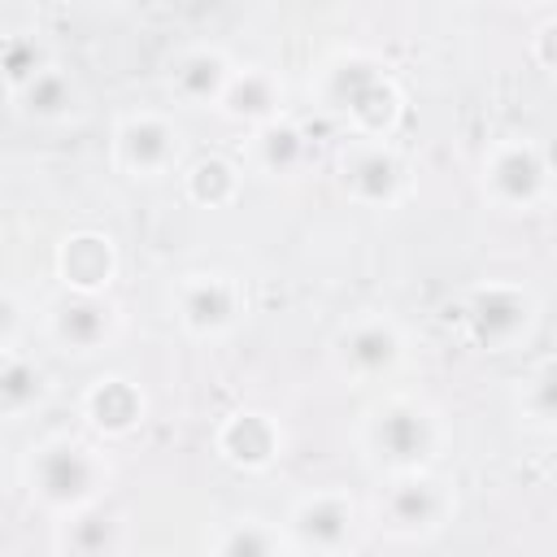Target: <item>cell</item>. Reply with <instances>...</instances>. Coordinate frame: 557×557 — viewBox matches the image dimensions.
Wrapping results in <instances>:
<instances>
[{"instance_id":"8992f818","label":"cell","mask_w":557,"mask_h":557,"mask_svg":"<svg viewBox=\"0 0 557 557\" xmlns=\"http://www.w3.org/2000/svg\"><path fill=\"white\" fill-rule=\"evenodd\" d=\"M244 309H248L244 283L226 270H196V274H183L174 287V318L196 339H218L235 331Z\"/></svg>"},{"instance_id":"4316f807","label":"cell","mask_w":557,"mask_h":557,"mask_svg":"<svg viewBox=\"0 0 557 557\" xmlns=\"http://www.w3.org/2000/svg\"><path fill=\"white\" fill-rule=\"evenodd\" d=\"M548 39H553V22H544L535 30V57H540V70H553V52H548Z\"/></svg>"},{"instance_id":"ffe728a7","label":"cell","mask_w":557,"mask_h":557,"mask_svg":"<svg viewBox=\"0 0 557 557\" xmlns=\"http://www.w3.org/2000/svg\"><path fill=\"white\" fill-rule=\"evenodd\" d=\"M48 396V374L26 352L0 348V418H26Z\"/></svg>"},{"instance_id":"9c48e42d","label":"cell","mask_w":557,"mask_h":557,"mask_svg":"<svg viewBox=\"0 0 557 557\" xmlns=\"http://www.w3.org/2000/svg\"><path fill=\"white\" fill-rule=\"evenodd\" d=\"M283 531H287L292 553H344L357 544L361 513H357V500L348 492L322 487V492H309L292 505Z\"/></svg>"},{"instance_id":"4fadbf2b","label":"cell","mask_w":557,"mask_h":557,"mask_svg":"<svg viewBox=\"0 0 557 557\" xmlns=\"http://www.w3.org/2000/svg\"><path fill=\"white\" fill-rule=\"evenodd\" d=\"M213 444H218V457L226 466L261 474L283 457V426L261 409H239L218 426Z\"/></svg>"},{"instance_id":"f1b7e54d","label":"cell","mask_w":557,"mask_h":557,"mask_svg":"<svg viewBox=\"0 0 557 557\" xmlns=\"http://www.w3.org/2000/svg\"><path fill=\"white\" fill-rule=\"evenodd\" d=\"M87 4H122V0H87Z\"/></svg>"},{"instance_id":"277c9868","label":"cell","mask_w":557,"mask_h":557,"mask_svg":"<svg viewBox=\"0 0 557 557\" xmlns=\"http://www.w3.org/2000/svg\"><path fill=\"white\" fill-rule=\"evenodd\" d=\"M479 183H483V196L505 209V213H522V209H540L548 200V187H553V165H548V152L535 144V139H496L487 152H483V165H479Z\"/></svg>"},{"instance_id":"e0dca14e","label":"cell","mask_w":557,"mask_h":557,"mask_svg":"<svg viewBox=\"0 0 557 557\" xmlns=\"http://www.w3.org/2000/svg\"><path fill=\"white\" fill-rule=\"evenodd\" d=\"M218 113H226L231 122L261 126L283 113V83L265 65H235L226 78V91L218 100Z\"/></svg>"},{"instance_id":"6da1fadb","label":"cell","mask_w":557,"mask_h":557,"mask_svg":"<svg viewBox=\"0 0 557 557\" xmlns=\"http://www.w3.org/2000/svg\"><path fill=\"white\" fill-rule=\"evenodd\" d=\"M318 100L366 139H383L400 117V87L370 52H335L318 70Z\"/></svg>"},{"instance_id":"9a60e30c","label":"cell","mask_w":557,"mask_h":557,"mask_svg":"<svg viewBox=\"0 0 557 557\" xmlns=\"http://www.w3.org/2000/svg\"><path fill=\"white\" fill-rule=\"evenodd\" d=\"M148 413V400L139 392V383L122 379V374H100L87 392H83V418L109 435V440H122L131 435Z\"/></svg>"},{"instance_id":"30bf717a","label":"cell","mask_w":557,"mask_h":557,"mask_svg":"<svg viewBox=\"0 0 557 557\" xmlns=\"http://www.w3.org/2000/svg\"><path fill=\"white\" fill-rule=\"evenodd\" d=\"M448 513H453V492H448V483L431 479L426 470L396 474V483L379 500V522L400 540L435 535L448 522Z\"/></svg>"},{"instance_id":"7402d4cb","label":"cell","mask_w":557,"mask_h":557,"mask_svg":"<svg viewBox=\"0 0 557 557\" xmlns=\"http://www.w3.org/2000/svg\"><path fill=\"white\" fill-rule=\"evenodd\" d=\"M122 544V527L100 518L96 505H83L74 513H61V531H57V548H70V553H109Z\"/></svg>"},{"instance_id":"2e32d148","label":"cell","mask_w":557,"mask_h":557,"mask_svg":"<svg viewBox=\"0 0 557 557\" xmlns=\"http://www.w3.org/2000/svg\"><path fill=\"white\" fill-rule=\"evenodd\" d=\"M231 57L222 48H187L174 57L170 65V91L191 104V109H218L222 91H226V78H231Z\"/></svg>"},{"instance_id":"5b68a950","label":"cell","mask_w":557,"mask_h":557,"mask_svg":"<svg viewBox=\"0 0 557 557\" xmlns=\"http://www.w3.org/2000/svg\"><path fill=\"white\" fill-rule=\"evenodd\" d=\"M535 313H540L535 296L522 283H509V278H487V283L470 287V296L461 305L470 339L487 352L518 348L535 331Z\"/></svg>"},{"instance_id":"7c38bea8","label":"cell","mask_w":557,"mask_h":557,"mask_svg":"<svg viewBox=\"0 0 557 557\" xmlns=\"http://www.w3.org/2000/svg\"><path fill=\"white\" fill-rule=\"evenodd\" d=\"M48 335L65 352H96L117 335V309L104 292H65L48 309Z\"/></svg>"},{"instance_id":"cb8c5ba5","label":"cell","mask_w":557,"mask_h":557,"mask_svg":"<svg viewBox=\"0 0 557 557\" xmlns=\"http://www.w3.org/2000/svg\"><path fill=\"white\" fill-rule=\"evenodd\" d=\"M518 413H522L535 431H548V426H553V413H557V396H553V361H540V366L522 379Z\"/></svg>"},{"instance_id":"d6986e66","label":"cell","mask_w":557,"mask_h":557,"mask_svg":"<svg viewBox=\"0 0 557 557\" xmlns=\"http://www.w3.org/2000/svg\"><path fill=\"white\" fill-rule=\"evenodd\" d=\"M13 100H17V113H26L35 122H65L78 109V87L61 65L48 61L22 87H13Z\"/></svg>"},{"instance_id":"ba28073f","label":"cell","mask_w":557,"mask_h":557,"mask_svg":"<svg viewBox=\"0 0 557 557\" xmlns=\"http://www.w3.org/2000/svg\"><path fill=\"white\" fill-rule=\"evenodd\" d=\"M178 157H183V131H178L174 117L152 113V109L117 117V126H113V165L122 174L161 178V174H174Z\"/></svg>"},{"instance_id":"44dd1931","label":"cell","mask_w":557,"mask_h":557,"mask_svg":"<svg viewBox=\"0 0 557 557\" xmlns=\"http://www.w3.org/2000/svg\"><path fill=\"white\" fill-rule=\"evenodd\" d=\"M213 553L222 557H274V553H292L287 531H278L265 518H239L226 522V531L213 540Z\"/></svg>"},{"instance_id":"ac0fdd59","label":"cell","mask_w":557,"mask_h":557,"mask_svg":"<svg viewBox=\"0 0 557 557\" xmlns=\"http://www.w3.org/2000/svg\"><path fill=\"white\" fill-rule=\"evenodd\" d=\"M248 161L257 174L265 178H296L309 161V139L296 122H287L283 113L252 126V139H248Z\"/></svg>"},{"instance_id":"8fae6325","label":"cell","mask_w":557,"mask_h":557,"mask_svg":"<svg viewBox=\"0 0 557 557\" xmlns=\"http://www.w3.org/2000/svg\"><path fill=\"white\" fill-rule=\"evenodd\" d=\"M339 187H344V196L352 205L387 209V205H396L405 196V165L383 139L357 135L339 152Z\"/></svg>"},{"instance_id":"52a82bcc","label":"cell","mask_w":557,"mask_h":557,"mask_svg":"<svg viewBox=\"0 0 557 557\" xmlns=\"http://www.w3.org/2000/svg\"><path fill=\"white\" fill-rule=\"evenodd\" d=\"M405 357V335L387 313H357L331 339V361L352 383L387 379Z\"/></svg>"},{"instance_id":"7a4b0ae2","label":"cell","mask_w":557,"mask_h":557,"mask_svg":"<svg viewBox=\"0 0 557 557\" xmlns=\"http://www.w3.org/2000/svg\"><path fill=\"white\" fill-rule=\"evenodd\" d=\"M361 444H366L370 461L392 474L426 470L444 444V422L418 396H383L379 405L366 409Z\"/></svg>"},{"instance_id":"484cf974","label":"cell","mask_w":557,"mask_h":557,"mask_svg":"<svg viewBox=\"0 0 557 557\" xmlns=\"http://www.w3.org/2000/svg\"><path fill=\"white\" fill-rule=\"evenodd\" d=\"M17 326H22V305L0 287V348H9V344H13Z\"/></svg>"},{"instance_id":"5bb4252c","label":"cell","mask_w":557,"mask_h":557,"mask_svg":"<svg viewBox=\"0 0 557 557\" xmlns=\"http://www.w3.org/2000/svg\"><path fill=\"white\" fill-rule=\"evenodd\" d=\"M57 274L65 292H109L117 278V244L104 231H70L57 244Z\"/></svg>"},{"instance_id":"3957f363","label":"cell","mask_w":557,"mask_h":557,"mask_svg":"<svg viewBox=\"0 0 557 557\" xmlns=\"http://www.w3.org/2000/svg\"><path fill=\"white\" fill-rule=\"evenodd\" d=\"M30 496L52 513H74L83 505H96V496L109 483V461L96 444L74 435H48L30 448Z\"/></svg>"},{"instance_id":"603a6c76","label":"cell","mask_w":557,"mask_h":557,"mask_svg":"<svg viewBox=\"0 0 557 557\" xmlns=\"http://www.w3.org/2000/svg\"><path fill=\"white\" fill-rule=\"evenodd\" d=\"M187 196L205 209H222L239 196V170L222 157H200L191 170H187Z\"/></svg>"},{"instance_id":"d4e9b609","label":"cell","mask_w":557,"mask_h":557,"mask_svg":"<svg viewBox=\"0 0 557 557\" xmlns=\"http://www.w3.org/2000/svg\"><path fill=\"white\" fill-rule=\"evenodd\" d=\"M48 65V52L30 39V35H9L4 44H0V78L9 83V91L13 87H22L35 70H44Z\"/></svg>"},{"instance_id":"83f0119b","label":"cell","mask_w":557,"mask_h":557,"mask_svg":"<svg viewBox=\"0 0 557 557\" xmlns=\"http://www.w3.org/2000/svg\"><path fill=\"white\" fill-rule=\"evenodd\" d=\"M518 4H535V9H544V4H553V0H518Z\"/></svg>"}]
</instances>
